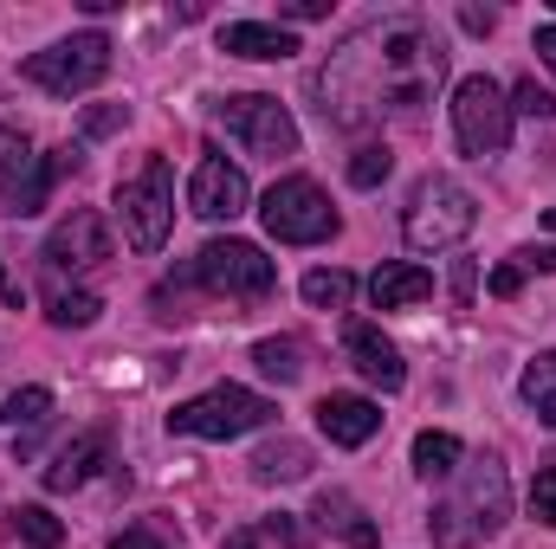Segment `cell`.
Returning a JSON list of instances; mask_svg holds the SVG:
<instances>
[{
  "label": "cell",
  "instance_id": "obj_1",
  "mask_svg": "<svg viewBox=\"0 0 556 549\" xmlns=\"http://www.w3.org/2000/svg\"><path fill=\"white\" fill-rule=\"evenodd\" d=\"M446 78V46L420 13H389L356 26L311 78V98L324 111V124L337 130H369L382 117L420 124V111L433 104Z\"/></svg>",
  "mask_w": 556,
  "mask_h": 549
},
{
  "label": "cell",
  "instance_id": "obj_2",
  "mask_svg": "<svg viewBox=\"0 0 556 549\" xmlns=\"http://www.w3.org/2000/svg\"><path fill=\"white\" fill-rule=\"evenodd\" d=\"M505 524H511V478H505V459H492V452L472 459L459 491L446 505H433V518H427L440 549H472L479 537H498Z\"/></svg>",
  "mask_w": 556,
  "mask_h": 549
},
{
  "label": "cell",
  "instance_id": "obj_3",
  "mask_svg": "<svg viewBox=\"0 0 556 549\" xmlns=\"http://www.w3.org/2000/svg\"><path fill=\"white\" fill-rule=\"evenodd\" d=\"M472 227H479V201H472L466 181H453V175H427L415 194H408L402 233H408L415 253H453Z\"/></svg>",
  "mask_w": 556,
  "mask_h": 549
},
{
  "label": "cell",
  "instance_id": "obj_4",
  "mask_svg": "<svg viewBox=\"0 0 556 549\" xmlns=\"http://www.w3.org/2000/svg\"><path fill=\"white\" fill-rule=\"evenodd\" d=\"M260 220H266V233H273L278 246H324L337 233V207H330V194L311 175L273 181L266 201H260Z\"/></svg>",
  "mask_w": 556,
  "mask_h": 549
},
{
  "label": "cell",
  "instance_id": "obj_5",
  "mask_svg": "<svg viewBox=\"0 0 556 549\" xmlns=\"http://www.w3.org/2000/svg\"><path fill=\"white\" fill-rule=\"evenodd\" d=\"M273 413L278 408L266 395H253L240 382H220V388H207V395H194V401H181V408L168 413V433H188V439H240V433H260Z\"/></svg>",
  "mask_w": 556,
  "mask_h": 549
},
{
  "label": "cell",
  "instance_id": "obj_6",
  "mask_svg": "<svg viewBox=\"0 0 556 549\" xmlns=\"http://www.w3.org/2000/svg\"><path fill=\"white\" fill-rule=\"evenodd\" d=\"M188 278L207 284L214 297H240V304H260L278 291V266L253 246V240H207L194 259H188Z\"/></svg>",
  "mask_w": 556,
  "mask_h": 549
},
{
  "label": "cell",
  "instance_id": "obj_7",
  "mask_svg": "<svg viewBox=\"0 0 556 549\" xmlns=\"http://www.w3.org/2000/svg\"><path fill=\"white\" fill-rule=\"evenodd\" d=\"M117 220H124V240L137 253H162L168 246V227H175V175L162 155H149L137 175L117 188Z\"/></svg>",
  "mask_w": 556,
  "mask_h": 549
},
{
  "label": "cell",
  "instance_id": "obj_8",
  "mask_svg": "<svg viewBox=\"0 0 556 549\" xmlns=\"http://www.w3.org/2000/svg\"><path fill=\"white\" fill-rule=\"evenodd\" d=\"M111 52H117V46H111L104 33H72V39L33 52L20 72H26V85H39V91H52V98H78V91H91V85L111 72Z\"/></svg>",
  "mask_w": 556,
  "mask_h": 549
},
{
  "label": "cell",
  "instance_id": "obj_9",
  "mask_svg": "<svg viewBox=\"0 0 556 549\" xmlns=\"http://www.w3.org/2000/svg\"><path fill=\"white\" fill-rule=\"evenodd\" d=\"M453 130H459L466 155H498L511 142V104H505V91L485 72L459 78V91H453Z\"/></svg>",
  "mask_w": 556,
  "mask_h": 549
},
{
  "label": "cell",
  "instance_id": "obj_10",
  "mask_svg": "<svg viewBox=\"0 0 556 549\" xmlns=\"http://www.w3.org/2000/svg\"><path fill=\"white\" fill-rule=\"evenodd\" d=\"M220 124H227V137H240L253 155H298V124H291V111L266 98V91H240V98H227L220 104Z\"/></svg>",
  "mask_w": 556,
  "mask_h": 549
},
{
  "label": "cell",
  "instance_id": "obj_11",
  "mask_svg": "<svg viewBox=\"0 0 556 549\" xmlns=\"http://www.w3.org/2000/svg\"><path fill=\"white\" fill-rule=\"evenodd\" d=\"M39 259H46V272H52V278H65V272H98V266L111 259V233H104V220H98L91 207H78V214H65V220L46 233Z\"/></svg>",
  "mask_w": 556,
  "mask_h": 549
},
{
  "label": "cell",
  "instance_id": "obj_12",
  "mask_svg": "<svg viewBox=\"0 0 556 549\" xmlns=\"http://www.w3.org/2000/svg\"><path fill=\"white\" fill-rule=\"evenodd\" d=\"M247 201H253L247 168L207 149V155H201V168H194V181H188V207H194L201 220H240V214H247Z\"/></svg>",
  "mask_w": 556,
  "mask_h": 549
},
{
  "label": "cell",
  "instance_id": "obj_13",
  "mask_svg": "<svg viewBox=\"0 0 556 549\" xmlns=\"http://www.w3.org/2000/svg\"><path fill=\"white\" fill-rule=\"evenodd\" d=\"M343 356H350V362H356V375H363V382H376L382 395H395V388L408 382L402 349H395L376 323H350V330H343Z\"/></svg>",
  "mask_w": 556,
  "mask_h": 549
},
{
  "label": "cell",
  "instance_id": "obj_14",
  "mask_svg": "<svg viewBox=\"0 0 556 549\" xmlns=\"http://www.w3.org/2000/svg\"><path fill=\"white\" fill-rule=\"evenodd\" d=\"M98 465H111V433L104 426H91V433L59 446V459L46 465V491H85L98 478Z\"/></svg>",
  "mask_w": 556,
  "mask_h": 549
},
{
  "label": "cell",
  "instance_id": "obj_15",
  "mask_svg": "<svg viewBox=\"0 0 556 549\" xmlns=\"http://www.w3.org/2000/svg\"><path fill=\"white\" fill-rule=\"evenodd\" d=\"M317 426L330 446H369L382 433V408L369 395H324L317 401Z\"/></svg>",
  "mask_w": 556,
  "mask_h": 549
},
{
  "label": "cell",
  "instance_id": "obj_16",
  "mask_svg": "<svg viewBox=\"0 0 556 549\" xmlns=\"http://www.w3.org/2000/svg\"><path fill=\"white\" fill-rule=\"evenodd\" d=\"M311 518H317V531H330V537H343L350 549H376L382 544V531H376V518L350 498V491H317V505H311Z\"/></svg>",
  "mask_w": 556,
  "mask_h": 549
},
{
  "label": "cell",
  "instance_id": "obj_17",
  "mask_svg": "<svg viewBox=\"0 0 556 549\" xmlns=\"http://www.w3.org/2000/svg\"><path fill=\"white\" fill-rule=\"evenodd\" d=\"M220 52H233V59H291L298 52V39L285 33V26H273V20H227L220 26Z\"/></svg>",
  "mask_w": 556,
  "mask_h": 549
},
{
  "label": "cell",
  "instance_id": "obj_18",
  "mask_svg": "<svg viewBox=\"0 0 556 549\" xmlns=\"http://www.w3.org/2000/svg\"><path fill=\"white\" fill-rule=\"evenodd\" d=\"M369 297H376V310H415L433 297V272H420V266H382V272L369 278Z\"/></svg>",
  "mask_w": 556,
  "mask_h": 549
},
{
  "label": "cell",
  "instance_id": "obj_19",
  "mask_svg": "<svg viewBox=\"0 0 556 549\" xmlns=\"http://www.w3.org/2000/svg\"><path fill=\"white\" fill-rule=\"evenodd\" d=\"M0 420L13 426V452L26 459V452H33V433H39V426L52 420V388H39V382H33V388H13Z\"/></svg>",
  "mask_w": 556,
  "mask_h": 549
},
{
  "label": "cell",
  "instance_id": "obj_20",
  "mask_svg": "<svg viewBox=\"0 0 556 549\" xmlns=\"http://www.w3.org/2000/svg\"><path fill=\"white\" fill-rule=\"evenodd\" d=\"M247 465H253V478H260V485H291V478H304V472H311V446L278 433V439H266Z\"/></svg>",
  "mask_w": 556,
  "mask_h": 549
},
{
  "label": "cell",
  "instance_id": "obj_21",
  "mask_svg": "<svg viewBox=\"0 0 556 549\" xmlns=\"http://www.w3.org/2000/svg\"><path fill=\"white\" fill-rule=\"evenodd\" d=\"M46 317L59 323V330H91L98 317H104V297L98 291H65V284H46Z\"/></svg>",
  "mask_w": 556,
  "mask_h": 549
},
{
  "label": "cell",
  "instance_id": "obj_22",
  "mask_svg": "<svg viewBox=\"0 0 556 549\" xmlns=\"http://www.w3.org/2000/svg\"><path fill=\"white\" fill-rule=\"evenodd\" d=\"M518 395H525V408L538 413L544 426H556V349H544L538 362H525V375H518Z\"/></svg>",
  "mask_w": 556,
  "mask_h": 549
},
{
  "label": "cell",
  "instance_id": "obj_23",
  "mask_svg": "<svg viewBox=\"0 0 556 549\" xmlns=\"http://www.w3.org/2000/svg\"><path fill=\"white\" fill-rule=\"evenodd\" d=\"M220 549H304V531H298V518H260V524L227 531Z\"/></svg>",
  "mask_w": 556,
  "mask_h": 549
},
{
  "label": "cell",
  "instance_id": "obj_24",
  "mask_svg": "<svg viewBox=\"0 0 556 549\" xmlns=\"http://www.w3.org/2000/svg\"><path fill=\"white\" fill-rule=\"evenodd\" d=\"M33 162H39V155H33V142L20 137V130H7V124H0V201H7V207L20 201V188H26Z\"/></svg>",
  "mask_w": 556,
  "mask_h": 549
},
{
  "label": "cell",
  "instance_id": "obj_25",
  "mask_svg": "<svg viewBox=\"0 0 556 549\" xmlns=\"http://www.w3.org/2000/svg\"><path fill=\"white\" fill-rule=\"evenodd\" d=\"M350 297H356V278L350 272H337V266L304 272V304L311 310H350Z\"/></svg>",
  "mask_w": 556,
  "mask_h": 549
},
{
  "label": "cell",
  "instance_id": "obj_26",
  "mask_svg": "<svg viewBox=\"0 0 556 549\" xmlns=\"http://www.w3.org/2000/svg\"><path fill=\"white\" fill-rule=\"evenodd\" d=\"M415 472L433 485L446 472H459V439L453 433H415Z\"/></svg>",
  "mask_w": 556,
  "mask_h": 549
},
{
  "label": "cell",
  "instance_id": "obj_27",
  "mask_svg": "<svg viewBox=\"0 0 556 549\" xmlns=\"http://www.w3.org/2000/svg\"><path fill=\"white\" fill-rule=\"evenodd\" d=\"M253 362H260V375H273V382H298V375H304V349H298L291 336L253 343Z\"/></svg>",
  "mask_w": 556,
  "mask_h": 549
},
{
  "label": "cell",
  "instance_id": "obj_28",
  "mask_svg": "<svg viewBox=\"0 0 556 549\" xmlns=\"http://www.w3.org/2000/svg\"><path fill=\"white\" fill-rule=\"evenodd\" d=\"M13 531H20V544L26 549H59V537H65L59 518H52L46 505H20V511H13Z\"/></svg>",
  "mask_w": 556,
  "mask_h": 549
},
{
  "label": "cell",
  "instance_id": "obj_29",
  "mask_svg": "<svg viewBox=\"0 0 556 549\" xmlns=\"http://www.w3.org/2000/svg\"><path fill=\"white\" fill-rule=\"evenodd\" d=\"M389 168H395V155H389L382 142H369V149H356V155H350V181H356V188H382V181H389Z\"/></svg>",
  "mask_w": 556,
  "mask_h": 549
},
{
  "label": "cell",
  "instance_id": "obj_30",
  "mask_svg": "<svg viewBox=\"0 0 556 549\" xmlns=\"http://www.w3.org/2000/svg\"><path fill=\"white\" fill-rule=\"evenodd\" d=\"M511 117H538V124H544V117H556V98L538 78H525V85L511 91Z\"/></svg>",
  "mask_w": 556,
  "mask_h": 549
},
{
  "label": "cell",
  "instance_id": "obj_31",
  "mask_svg": "<svg viewBox=\"0 0 556 549\" xmlns=\"http://www.w3.org/2000/svg\"><path fill=\"white\" fill-rule=\"evenodd\" d=\"M531 518H538V524H551V531H556V465H551V472H538V478H531Z\"/></svg>",
  "mask_w": 556,
  "mask_h": 549
},
{
  "label": "cell",
  "instance_id": "obj_32",
  "mask_svg": "<svg viewBox=\"0 0 556 549\" xmlns=\"http://www.w3.org/2000/svg\"><path fill=\"white\" fill-rule=\"evenodd\" d=\"M117 124H130V111H124V104H104V111H85V137H111Z\"/></svg>",
  "mask_w": 556,
  "mask_h": 549
},
{
  "label": "cell",
  "instance_id": "obj_33",
  "mask_svg": "<svg viewBox=\"0 0 556 549\" xmlns=\"http://www.w3.org/2000/svg\"><path fill=\"white\" fill-rule=\"evenodd\" d=\"M485 284H492V297H518L525 291V266H498Z\"/></svg>",
  "mask_w": 556,
  "mask_h": 549
},
{
  "label": "cell",
  "instance_id": "obj_34",
  "mask_svg": "<svg viewBox=\"0 0 556 549\" xmlns=\"http://www.w3.org/2000/svg\"><path fill=\"white\" fill-rule=\"evenodd\" d=\"M278 13H285V20H324L330 7H324V0H278Z\"/></svg>",
  "mask_w": 556,
  "mask_h": 549
},
{
  "label": "cell",
  "instance_id": "obj_35",
  "mask_svg": "<svg viewBox=\"0 0 556 549\" xmlns=\"http://www.w3.org/2000/svg\"><path fill=\"white\" fill-rule=\"evenodd\" d=\"M111 549H168V544H162L155 531H142V524H137V531H124V537H117Z\"/></svg>",
  "mask_w": 556,
  "mask_h": 549
},
{
  "label": "cell",
  "instance_id": "obj_36",
  "mask_svg": "<svg viewBox=\"0 0 556 549\" xmlns=\"http://www.w3.org/2000/svg\"><path fill=\"white\" fill-rule=\"evenodd\" d=\"M531 52H538V59H544V65L556 72V26H538V39H531Z\"/></svg>",
  "mask_w": 556,
  "mask_h": 549
},
{
  "label": "cell",
  "instance_id": "obj_37",
  "mask_svg": "<svg viewBox=\"0 0 556 549\" xmlns=\"http://www.w3.org/2000/svg\"><path fill=\"white\" fill-rule=\"evenodd\" d=\"M459 20H466V26H472V33H492V26H498V13H492V7H466V13H459Z\"/></svg>",
  "mask_w": 556,
  "mask_h": 549
},
{
  "label": "cell",
  "instance_id": "obj_38",
  "mask_svg": "<svg viewBox=\"0 0 556 549\" xmlns=\"http://www.w3.org/2000/svg\"><path fill=\"white\" fill-rule=\"evenodd\" d=\"M525 266H531V272H556V246H538V253H525Z\"/></svg>",
  "mask_w": 556,
  "mask_h": 549
},
{
  "label": "cell",
  "instance_id": "obj_39",
  "mask_svg": "<svg viewBox=\"0 0 556 549\" xmlns=\"http://www.w3.org/2000/svg\"><path fill=\"white\" fill-rule=\"evenodd\" d=\"M472 284H479V272H472V266H459V272H453V291H459V297H472Z\"/></svg>",
  "mask_w": 556,
  "mask_h": 549
},
{
  "label": "cell",
  "instance_id": "obj_40",
  "mask_svg": "<svg viewBox=\"0 0 556 549\" xmlns=\"http://www.w3.org/2000/svg\"><path fill=\"white\" fill-rule=\"evenodd\" d=\"M0 297H7V304H20V284H7V272H0Z\"/></svg>",
  "mask_w": 556,
  "mask_h": 549
},
{
  "label": "cell",
  "instance_id": "obj_41",
  "mask_svg": "<svg viewBox=\"0 0 556 549\" xmlns=\"http://www.w3.org/2000/svg\"><path fill=\"white\" fill-rule=\"evenodd\" d=\"M551 227H556V207H551Z\"/></svg>",
  "mask_w": 556,
  "mask_h": 549
}]
</instances>
